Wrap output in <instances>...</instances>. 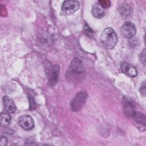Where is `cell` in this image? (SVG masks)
<instances>
[{"instance_id": "obj_19", "label": "cell", "mask_w": 146, "mask_h": 146, "mask_svg": "<svg viewBox=\"0 0 146 146\" xmlns=\"http://www.w3.org/2000/svg\"><path fill=\"white\" fill-rule=\"evenodd\" d=\"M140 60H141V62L143 63V64H145V50H143V52L141 53Z\"/></svg>"}, {"instance_id": "obj_16", "label": "cell", "mask_w": 146, "mask_h": 146, "mask_svg": "<svg viewBox=\"0 0 146 146\" xmlns=\"http://www.w3.org/2000/svg\"><path fill=\"white\" fill-rule=\"evenodd\" d=\"M29 99L30 103V107L29 110L31 111L35 110L36 109V103L34 99V97L31 94H29Z\"/></svg>"}, {"instance_id": "obj_8", "label": "cell", "mask_w": 146, "mask_h": 146, "mask_svg": "<svg viewBox=\"0 0 146 146\" xmlns=\"http://www.w3.org/2000/svg\"><path fill=\"white\" fill-rule=\"evenodd\" d=\"M133 120L134 124L141 131L145 129V116L144 114L135 112L131 117Z\"/></svg>"}, {"instance_id": "obj_18", "label": "cell", "mask_w": 146, "mask_h": 146, "mask_svg": "<svg viewBox=\"0 0 146 146\" xmlns=\"http://www.w3.org/2000/svg\"><path fill=\"white\" fill-rule=\"evenodd\" d=\"M140 92H141V95L143 96H145V95L146 89H145V82H144L143 83V84H141L140 89Z\"/></svg>"}, {"instance_id": "obj_7", "label": "cell", "mask_w": 146, "mask_h": 146, "mask_svg": "<svg viewBox=\"0 0 146 146\" xmlns=\"http://www.w3.org/2000/svg\"><path fill=\"white\" fill-rule=\"evenodd\" d=\"M59 72V67L58 65L50 66L48 71V82L51 86H55L58 81V75Z\"/></svg>"}, {"instance_id": "obj_3", "label": "cell", "mask_w": 146, "mask_h": 146, "mask_svg": "<svg viewBox=\"0 0 146 146\" xmlns=\"http://www.w3.org/2000/svg\"><path fill=\"white\" fill-rule=\"evenodd\" d=\"M87 98V94L85 91H80L78 92L71 102L70 107L72 111H80L86 103Z\"/></svg>"}, {"instance_id": "obj_20", "label": "cell", "mask_w": 146, "mask_h": 146, "mask_svg": "<svg viewBox=\"0 0 146 146\" xmlns=\"http://www.w3.org/2000/svg\"><path fill=\"white\" fill-rule=\"evenodd\" d=\"M7 139L4 136H2L1 138V141H0V145L1 146H5V145H6L7 144Z\"/></svg>"}, {"instance_id": "obj_14", "label": "cell", "mask_w": 146, "mask_h": 146, "mask_svg": "<svg viewBox=\"0 0 146 146\" xmlns=\"http://www.w3.org/2000/svg\"><path fill=\"white\" fill-rule=\"evenodd\" d=\"M1 123L3 126H8L10 124L11 121V117L8 112H3L1 113Z\"/></svg>"}, {"instance_id": "obj_4", "label": "cell", "mask_w": 146, "mask_h": 146, "mask_svg": "<svg viewBox=\"0 0 146 146\" xmlns=\"http://www.w3.org/2000/svg\"><path fill=\"white\" fill-rule=\"evenodd\" d=\"M79 3L76 1H65L63 2L61 9V14L68 15L73 14L78 10Z\"/></svg>"}, {"instance_id": "obj_15", "label": "cell", "mask_w": 146, "mask_h": 146, "mask_svg": "<svg viewBox=\"0 0 146 146\" xmlns=\"http://www.w3.org/2000/svg\"><path fill=\"white\" fill-rule=\"evenodd\" d=\"M84 34L90 38H92L94 36V31L89 27V26L87 23H85L84 25Z\"/></svg>"}, {"instance_id": "obj_12", "label": "cell", "mask_w": 146, "mask_h": 146, "mask_svg": "<svg viewBox=\"0 0 146 146\" xmlns=\"http://www.w3.org/2000/svg\"><path fill=\"white\" fill-rule=\"evenodd\" d=\"M119 12L121 16L124 18L127 19L131 17L132 14V8L127 4L123 3L120 5L119 7Z\"/></svg>"}, {"instance_id": "obj_9", "label": "cell", "mask_w": 146, "mask_h": 146, "mask_svg": "<svg viewBox=\"0 0 146 146\" xmlns=\"http://www.w3.org/2000/svg\"><path fill=\"white\" fill-rule=\"evenodd\" d=\"M123 107L124 113L128 117H132L135 113V104L132 100L127 98L123 99Z\"/></svg>"}, {"instance_id": "obj_13", "label": "cell", "mask_w": 146, "mask_h": 146, "mask_svg": "<svg viewBox=\"0 0 146 146\" xmlns=\"http://www.w3.org/2000/svg\"><path fill=\"white\" fill-rule=\"evenodd\" d=\"M92 14L95 18H102L105 15L104 9L99 4L95 5L92 9Z\"/></svg>"}, {"instance_id": "obj_11", "label": "cell", "mask_w": 146, "mask_h": 146, "mask_svg": "<svg viewBox=\"0 0 146 146\" xmlns=\"http://www.w3.org/2000/svg\"><path fill=\"white\" fill-rule=\"evenodd\" d=\"M3 102L5 111L9 113H13L16 111L17 107L14 101L8 96L3 98Z\"/></svg>"}, {"instance_id": "obj_2", "label": "cell", "mask_w": 146, "mask_h": 146, "mask_svg": "<svg viewBox=\"0 0 146 146\" xmlns=\"http://www.w3.org/2000/svg\"><path fill=\"white\" fill-rule=\"evenodd\" d=\"M100 40L103 46L106 49L110 50L116 46L117 36L113 29L107 27L103 31L100 35Z\"/></svg>"}, {"instance_id": "obj_1", "label": "cell", "mask_w": 146, "mask_h": 146, "mask_svg": "<svg viewBox=\"0 0 146 146\" xmlns=\"http://www.w3.org/2000/svg\"><path fill=\"white\" fill-rule=\"evenodd\" d=\"M85 68L81 60L75 58L71 61L66 74L67 80L70 82H80L84 77Z\"/></svg>"}, {"instance_id": "obj_6", "label": "cell", "mask_w": 146, "mask_h": 146, "mask_svg": "<svg viewBox=\"0 0 146 146\" xmlns=\"http://www.w3.org/2000/svg\"><path fill=\"white\" fill-rule=\"evenodd\" d=\"M18 123L22 128L27 131L33 129L35 126L33 119L27 115L21 116L18 119Z\"/></svg>"}, {"instance_id": "obj_17", "label": "cell", "mask_w": 146, "mask_h": 146, "mask_svg": "<svg viewBox=\"0 0 146 146\" xmlns=\"http://www.w3.org/2000/svg\"><path fill=\"white\" fill-rule=\"evenodd\" d=\"M98 4L103 9H106L108 8L110 6L111 2L107 0H102V1H98Z\"/></svg>"}, {"instance_id": "obj_10", "label": "cell", "mask_w": 146, "mask_h": 146, "mask_svg": "<svg viewBox=\"0 0 146 146\" xmlns=\"http://www.w3.org/2000/svg\"><path fill=\"white\" fill-rule=\"evenodd\" d=\"M120 67L122 72L130 77H135L137 75V71L136 68L126 62H123L121 63Z\"/></svg>"}, {"instance_id": "obj_5", "label": "cell", "mask_w": 146, "mask_h": 146, "mask_svg": "<svg viewBox=\"0 0 146 146\" xmlns=\"http://www.w3.org/2000/svg\"><path fill=\"white\" fill-rule=\"evenodd\" d=\"M136 28L135 24L131 22H125L120 29L121 35L127 39L132 38L136 34Z\"/></svg>"}]
</instances>
